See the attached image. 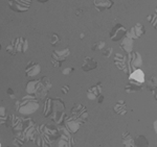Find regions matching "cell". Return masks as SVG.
<instances>
[{"label":"cell","instance_id":"cell-1","mask_svg":"<svg viewBox=\"0 0 157 147\" xmlns=\"http://www.w3.org/2000/svg\"><path fill=\"white\" fill-rule=\"evenodd\" d=\"M59 137L58 127L48 124L38 125L34 143L40 147H52Z\"/></svg>","mask_w":157,"mask_h":147},{"label":"cell","instance_id":"cell-2","mask_svg":"<svg viewBox=\"0 0 157 147\" xmlns=\"http://www.w3.org/2000/svg\"><path fill=\"white\" fill-rule=\"evenodd\" d=\"M39 99L35 95L26 94L21 100L15 102V111L23 116H29L36 113L39 108Z\"/></svg>","mask_w":157,"mask_h":147},{"label":"cell","instance_id":"cell-3","mask_svg":"<svg viewBox=\"0 0 157 147\" xmlns=\"http://www.w3.org/2000/svg\"><path fill=\"white\" fill-rule=\"evenodd\" d=\"M65 111V103L60 98H52V113L49 117L52 120L57 124H63L64 118L66 117L64 113Z\"/></svg>","mask_w":157,"mask_h":147},{"label":"cell","instance_id":"cell-4","mask_svg":"<svg viewBox=\"0 0 157 147\" xmlns=\"http://www.w3.org/2000/svg\"><path fill=\"white\" fill-rule=\"evenodd\" d=\"M59 137H58L56 144L59 147H72L75 145V140L72 137V134L65 127L63 124H60L58 127Z\"/></svg>","mask_w":157,"mask_h":147},{"label":"cell","instance_id":"cell-5","mask_svg":"<svg viewBox=\"0 0 157 147\" xmlns=\"http://www.w3.org/2000/svg\"><path fill=\"white\" fill-rule=\"evenodd\" d=\"M29 49V41L27 39L22 37L15 38L11 42V44L7 45L6 52H9L11 55H16L18 53H24Z\"/></svg>","mask_w":157,"mask_h":147},{"label":"cell","instance_id":"cell-6","mask_svg":"<svg viewBox=\"0 0 157 147\" xmlns=\"http://www.w3.org/2000/svg\"><path fill=\"white\" fill-rule=\"evenodd\" d=\"M52 80H50L49 77L44 76L40 79H38V83L36 87V91H35V96L38 98L39 100H43L47 97L48 95V92L52 89Z\"/></svg>","mask_w":157,"mask_h":147},{"label":"cell","instance_id":"cell-7","mask_svg":"<svg viewBox=\"0 0 157 147\" xmlns=\"http://www.w3.org/2000/svg\"><path fill=\"white\" fill-rule=\"evenodd\" d=\"M38 125L36 121L32 118H23V128H22V135L24 137L25 142L35 141Z\"/></svg>","mask_w":157,"mask_h":147},{"label":"cell","instance_id":"cell-8","mask_svg":"<svg viewBox=\"0 0 157 147\" xmlns=\"http://www.w3.org/2000/svg\"><path fill=\"white\" fill-rule=\"evenodd\" d=\"M127 73L130 74L136 69H140L143 66V57L137 51H132L127 53Z\"/></svg>","mask_w":157,"mask_h":147},{"label":"cell","instance_id":"cell-9","mask_svg":"<svg viewBox=\"0 0 157 147\" xmlns=\"http://www.w3.org/2000/svg\"><path fill=\"white\" fill-rule=\"evenodd\" d=\"M70 54V50L69 48H65L63 50H54L52 52V55H50V61H52V64L55 68H60L62 66L63 63L67 60L68 55Z\"/></svg>","mask_w":157,"mask_h":147},{"label":"cell","instance_id":"cell-10","mask_svg":"<svg viewBox=\"0 0 157 147\" xmlns=\"http://www.w3.org/2000/svg\"><path fill=\"white\" fill-rule=\"evenodd\" d=\"M71 116L75 117V119H78L82 124H84L86 121L88 120V112L87 108H86L85 105H83L82 103H77L75 105V106L71 108Z\"/></svg>","mask_w":157,"mask_h":147},{"label":"cell","instance_id":"cell-11","mask_svg":"<svg viewBox=\"0 0 157 147\" xmlns=\"http://www.w3.org/2000/svg\"><path fill=\"white\" fill-rule=\"evenodd\" d=\"M32 0H9V6L16 13H25L30 9Z\"/></svg>","mask_w":157,"mask_h":147},{"label":"cell","instance_id":"cell-12","mask_svg":"<svg viewBox=\"0 0 157 147\" xmlns=\"http://www.w3.org/2000/svg\"><path fill=\"white\" fill-rule=\"evenodd\" d=\"M63 125H64L65 127H66L67 130L73 135V134L78 133V130H80L81 125H83V124L81 123L78 119L72 117V116L71 117H67L66 116V117L64 118V121H63Z\"/></svg>","mask_w":157,"mask_h":147},{"label":"cell","instance_id":"cell-13","mask_svg":"<svg viewBox=\"0 0 157 147\" xmlns=\"http://www.w3.org/2000/svg\"><path fill=\"white\" fill-rule=\"evenodd\" d=\"M146 34V28L140 22H137L133 27H131L130 30H128L126 32V37H129L131 39L135 40V39H138V38L143 37L144 35Z\"/></svg>","mask_w":157,"mask_h":147},{"label":"cell","instance_id":"cell-14","mask_svg":"<svg viewBox=\"0 0 157 147\" xmlns=\"http://www.w3.org/2000/svg\"><path fill=\"white\" fill-rule=\"evenodd\" d=\"M126 32H127V29L121 24L117 23L116 25H114V27H113L112 29H111L110 34H109V37H110V39L112 40L113 42H117L125 37Z\"/></svg>","mask_w":157,"mask_h":147},{"label":"cell","instance_id":"cell-15","mask_svg":"<svg viewBox=\"0 0 157 147\" xmlns=\"http://www.w3.org/2000/svg\"><path fill=\"white\" fill-rule=\"evenodd\" d=\"M41 72V65L36 61H30L25 67V75L26 77H34Z\"/></svg>","mask_w":157,"mask_h":147},{"label":"cell","instance_id":"cell-16","mask_svg":"<svg viewBox=\"0 0 157 147\" xmlns=\"http://www.w3.org/2000/svg\"><path fill=\"white\" fill-rule=\"evenodd\" d=\"M114 64L120 70L127 73V55L123 53H116L114 57Z\"/></svg>","mask_w":157,"mask_h":147},{"label":"cell","instance_id":"cell-17","mask_svg":"<svg viewBox=\"0 0 157 147\" xmlns=\"http://www.w3.org/2000/svg\"><path fill=\"white\" fill-rule=\"evenodd\" d=\"M11 127L13 130V135L14 136L19 135V134H22V128H23V118L14 115Z\"/></svg>","mask_w":157,"mask_h":147},{"label":"cell","instance_id":"cell-18","mask_svg":"<svg viewBox=\"0 0 157 147\" xmlns=\"http://www.w3.org/2000/svg\"><path fill=\"white\" fill-rule=\"evenodd\" d=\"M102 93V83H98L87 90V97L89 100H95Z\"/></svg>","mask_w":157,"mask_h":147},{"label":"cell","instance_id":"cell-19","mask_svg":"<svg viewBox=\"0 0 157 147\" xmlns=\"http://www.w3.org/2000/svg\"><path fill=\"white\" fill-rule=\"evenodd\" d=\"M120 47H121V49L124 50L126 53L132 52L133 51V47H134V40L125 35V37L123 38V40H121V42L120 44Z\"/></svg>","mask_w":157,"mask_h":147},{"label":"cell","instance_id":"cell-20","mask_svg":"<svg viewBox=\"0 0 157 147\" xmlns=\"http://www.w3.org/2000/svg\"><path fill=\"white\" fill-rule=\"evenodd\" d=\"M93 3H94L95 9H97L98 12H103V11H105V9H109L113 6L112 0H94Z\"/></svg>","mask_w":157,"mask_h":147},{"label":"cell","instance_id":"cell-21","mask_svg":"<svg viewBox=\"0 0 157 147\" xmlns=\"http://www.w3.org/2000/svg\"><path fill=\"white\" fill-rule=\"evenodd\" d=\"M129 80H133V82H136L139 83H144L146 82L145 73L140 69L134 70L133 72H131L130 75H129Z\"/></svg>","mask_w":157,"mask_h":147},{"label":"cell","instance_id":"cell-22","mask_svg":"<svg viewBox=\"0 0 157 147\" xmlns=\"http://www.w3.org/2000/svg\"><path fill=\"white\" fill-rule=\"evenodd\" d=\"M98 67V63L97 61L92 57H86L84 59V62L82 64V70L84 72H88L90 70H93Z\"/></svg>","mask_w":157,"mask_h":147},{"label":"cell","instance_id":"cell-23","mask_svg":"<svg viewBox=\"0 0 157 147\" xmlns=\"http://www.w3.org/2000/svg\"><path fill=\"white\" fill-rule=\"evenodd\" d=\"M127 93H134V92H139L143 90V83H139L133 80H129V83L126 86L125 88Z\"/></svg>","mask_w":157,"mask_h":147},{"label":"cell","instance_id":"cell-24","mask_svg":"<svg viewBox=\"0 0 157 147\" xmlns=\"http://www.w3.org/2000/svg\"><path fill=\"white\" fill-rule=\"evenodd\" d=\"M121 142L123 145L126 147H135V143H134V139L132 138L131 134L129 131H125L121 137Z\"/></svg>","mask_w":157,"mask_h":147},{"label":"cell","instance_id":"cell-25","mask_svg":"<svg viewBox=\"0 0 157 147\" xmlns=\"http://www.w3.org/2000/svg\"><path fill=\"white\" fill-rule=\"evenodd\" d=\"M113 111L118 114V115H125L127 113V105H126V102L124 100H118L117 102L115 103L114 108H113Z\"/></svg>","mask_w":157,"mask_h":147},{"label":"cell","instance_id":"cell-26","mask_svg":"<svg viewBox=\"0 0 157 147\" xmlns=\"http://www.w3.org/2000/svg\"><path fill=\"white\" fill-rule=\"evenodd\" d=\"M52 98H46L44 102V108H43V116L44 117H49L52 113Z\"/></svg>","mask_w":157,"mask_h":147},{"label":"cell","instance_id":"cell-27","mask_svg":"<svg viewBox=\"0 0 157 147\" xmlns=\"http://www.w3.org/2000/svg\"><path fill=\"white\" fill-rule=\"evenodd\" d=\"M134 143H135V146H138V147H146L149 145L148 140H147L146 137L143 135H139L136 137V139H134Z\"/></svg>","mask_w":157,"mask_h":147},{"label":"cell","instance_id":"cell-28","mask_svg":"<svg viewBox=\"0 0 157 147\" xmlns=\"http://www.w3.org/2000/svg\"><path fill=\"white\" fill-rule=\"evenodd\" d=\"M37 83H38V79H36V80H29V82L26 83V88H25V90H26L27 94H32V95L35 94Z\"/></svg>","mask_w":157,"mask_h":147},{"label":"cell","instance_id":"cell-29","mask_svg":"<svg viewBox=\"0 0 157 147\" xmlns=\"http://www.w3.org/2000/svg\"><path fill=\"white\" fill-rule=\"evenodd\" d=\"M13 143H14V145L15 146H17V147H21V146H23L26 142H25L24 140V137L22 134H19V135H16V136H14V140H13Z\"/></svg>","mask_w":157,"mask_h":147},{"label":"cell","instance_id":"cell-30","mask_svg":"<svg viewBox=\"0 0 157 147\" xmlns=\"http://www.w3.org/2000/svg\"><path fill=\"white\" fill-rule=\"evenodd\" d=\"M156 87H157V76L153 75V76H151L149 78L148 82H147V88H148V90L150 91V92H152Z\"/></svg>","mask_w":157,"mask_h":147},{"label":"cell","instance_id":"cell-31","mask_svg":"<svg viewBox=\"0 0 157 147\" xmlns=\"http://www.w3.org/2000/svg\"><path fill=\"white\" fill-rule=\"evenodd\" d=\"M9 114L6 113V108L4 106H0V125H4Z\"/></svg>","mask_w":157,"mask_h":147},{"label":"cell","instance_id":"cell-32","mask_svg":"<svg viewBox=\"0 0 157 147\" xmlns=\"http://www.w3.org/2000/svg\"><path fill=\"white\" fill-rule=\"evenodd\" d=\"M60 43H61L60 35L57 34H52V35H50V44L56 47V46H58Z\"/></svg>","mask_w":157,"mask_h":147},{"label":"cell","instance_id":"cell-33","mask_svg":"<svg viewBox=\"0 0 157 147\" xmlns=\"http://www.w3.org/2000/svg\"><path fill=\"white\" fill-rule=\"evenodd\" d=\"M105 47H106V42L105 41H98L93 45L91 49H92L93 51H98V50H103Z\"/></svg>","mask_w":157,"mask_h":147},{"label":"cell","instance_id":"cell-34","mask_svg":"<svg viewBox=\"0 0 157 147\" xmlns=\"http://www.w3.org/2000/svg\"><path fill=\"white\" fill-rule=\"evenodd\" d=\"M113 51V49L111 47H109V48H104V49L102 50V54L104 55L105 57H110V54L112 53Z\"/></svg>","mask_w":157,"mask_h":147},{"label":"cell","instance_id":"cell-35","mask_svg":"<svg viewBox=\"0 0 157 147\" xmlns=\"http://www.w3.org/2000/svg\"><path fill=\"white\" fill-rule=\"evenodd\" d=\"M13 118H14V114H10V115H7V118H6V124H4V125H6V127H11V126H12Z\"/></svg>","mask_w":157,"mask_h":147},{"label":"cell","instance_id":"cell-36","mask_svg":"<svg viewBox=\"0 0 157 147\" xmlns=\"http://www.w3.org/2000/svg\"><path fill=\"white\" fill-rule=\"evenodd\" d=\"M150 23L153 25L154 28L157 29V14H153V17H152V20Z\"/></svg>","mask_w":157,"mask_h":147},{"label":"cell","instance_id":"cell-37","mask_svg":"<svg viewBox=\"0 0 157 147\" xmlns=\"http://www.w3.org/2000/svg\"><path fill=\"white\" fill-rule=\"evenodd\" d=\"M73 71H75V68H66V69H64L63 70V74L64 75H69L70 73L71 72H73Z\"/></svg>","mask_w":157,"mask_h":147},{"label":"cell","instance_id":"cell-38","mask_svg":"<svg viewBox=\"0 0 157 147\" xmlns=\"http://www.w3.org/2000/svg\"><path fill=\"white\" fill-rule=\"evenodd\" d=\"M61 92H62L63 94H67V93L69 92V86H63V87L61 88Z\"/></svg>","mask_w":157,"mask_h":147},{"label":"cell","instance_id":"cell-39","mask_svg":"<svg viewBox=\"0 0 157 147\" xmlns=\"http://www.w3.org/2000/svg\"><path fill=\"white\" fill-rule=\"evenodd\" d=\"M7 94H9V96H10V98H11V99H15V92L13 91V89L10 88L9 90H7Z\"/></svg>","mask_w":157,"mask_h":147},{"label":"cell","instance_id":"cell-40","mask_svg":"<svg viewBox=\"0 0 157 147\" xmlns=\"http://www.w3.org/2000/svg\"><path fill=\"white\" fill-rule=\"evenodd\" d=\"M152 94H153L154 95V97H155V99L157 100V87L155 88V89H154V90L153 91H152Z\"/></svg>","mask_w":157,"mask_h":147},{"label":"cell","instance_id":"cell-41","mask_svg":"<svg viewBox=\"0 0 157 147\" xmlns=\"http://www.w3.org/2000/svg\"><path fill=\"white\" fill-rule=\"evenodd\" d=\"M97 99H98V103H101V102H103V100H104V97H103L102 95H100V96H98V97L97 98Z\"/></svg>","mask_w":157,"mask_h":147},{"label":"cell","instance_id":"cell-42","mask_svg":"<svg viewBox=\"0 0 157 147\" xmlns=\"http://www.w3.org/2000/svg\"><path fill=\"white\" fill-rule=\"evenodd\" d=\"M153 126H154V130H155V133L157 134V120L155 121V122H154Z\"/></svg>","mask_w":157,"mask_h":147},{"label":"cell","instance_id":"cell-43","mask_svg":"<svg viewBox=\"0 0 157 147\" xmlns=\"http://www.w3.org/2000/svg\"><path fill=\"white\" fill-rule=\"evenodd\" d=\"M152 17H153V15H149V16L147 17V20H148L149 22H151V20H152Z\"/></svg>","mask_w":157,"mask_h":147},{"label":"cell","instance_id":"cell-44","mask_svg":"<svg viewBox=\"0 0 157 147\" xmlns=\"http://www.w3.org/2000/svg\"><path fill=\"white\" fill-rule=\"evenodd\" d=\"M37 1L42 2V3H44V2H47V1H49V0H37Z\"/></svg>","mask_w":157,"mask_h":147},{"label":"cell","instance_id":"cell-45","mask_svg":"<svg viewBox=\"0 0 157 147\" xmlns=\"http://www.w3.org/2000/svg\"><path fill=\"white\" fill-rule=\"evenodd\" d=\"M155 13H156V14H157V6L155 7Z\"/></svg>","mask_w":157,"mask_h":147},{"label":"cell","instance_id":"cell-46","mask_svg":"<svg viewBox=\"0 0 157 147\" xmlns=\"http://www.w3.org/2000/svg\"><path fill=\"white\" fill-rule=\"evenodd\" d=\"M0 50H1V44H0Z\"/></svg>","mask_w":157,"mask_h":147},{"label":"cell","instance_id":"cell-47","mask_svg":"<svg viewBox=\"0 0 157 147\" xmlns=\"http://www.w3.org/2000/svg\"><path fill=\"white\" fill-rule=\"evenodd\" d=\"M0 147H1V143H0Z\"/></svg>","mask_w":157,"mask_h":147}]
</instances>
